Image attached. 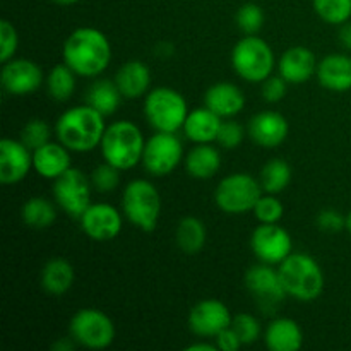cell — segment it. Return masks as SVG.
I'll list each match as a JSON object with an SVG mask.
<instances>
[{
  "instance_id": "obj_1",
  "label": "cell",
  "mask_w": 351,
  "mask_h": 351,
  "mask_svg": "<svg viewBox=\"0 0 351 351\" xmlns=\"http://www.w3.org/2000/svg\"><path fill=\"white\" fill-rule=\"evenodd\" d=\"M62 58L72 71L82 77H96L112 62V43L96 27H77L64 41Z\"/></svg>"
},
{
  "instance_id": "obj_2",
  "label": "cell",
  "mask_w": 351,
  "mask_h": 351,
  "mask_svg": "<svg viewBox=\"0 0 351 351\" xmlns=\"http://www.w3.org/2000/svg\"><path fill=\"white\" fill-rule=\"evenodd\" d=\"M105 130V115L88 103L65 110L55 123L58 143L72 153H89L96 149L101 144Z\"/></svg>"
},
{
  "instance_id": "obj_3",
  "label": "cell",
  "mask_w": 351,
  "mask_h": 351,
  "mask_svg": "<svg viewBox=\"0 0 351 351\" xmlns=\"http://www.w3.org/2000/svg\"><path fill=\"white\" fill-rule=\"evenodd\" d=\"M146 146L143 132L130 120H117L106 125L99 147L106 163L113 165L119 170H132L143 163V153Z\"/></svg>"
},
{
  "instance_id": "obj_4",
  "label": "cell",
  "mask_w": 351,
  "mask_h": 351,
  "mask_svg": "<svg viewBox=\"0 0 351 351\" xmlns=\"http://www.w3.org/2000/svg\"><path fill=\"white\" fill-rule=\"evenodd\" d=\"M288 297L298 302H314L324 291V273L312 256L291 252L278 267Z\"/></svg>"
},
{
  "instance_id": "obj_5",
  "label": "cell",
  "mask_w": 351,
  "mask_h": 351,
  "mask_svg": "<svg viewBox=\"0 0 351 351\" xmlns=\"http://www.w3.org/2000/svg\"><path fill=\"white\" fill-rule=\"evenodd\" d=\"M233 71L247 82H264L273 75L276 58L273 48L257 34H245L232 50Z\"/></svg>"
},
{
  "instance_id": "obj_6",
  "label": "cell",
  "mask_w": 351,
  "mask_h": 351,
  "mask_svg": "<svg viewBox=\"0 0 351 351\" xmlns=\"http://www.w3.org/2000/svg\"><path fill=\"white\" fill-rule=\"evenodd\" d=\"M122 211L134 226L146 233L154 232L161 215L160 192L144 178L129 182L122 194Z\"/></svg>"
},
{
  "instance_id": "obj_7",
  "label": "cell",
  "mask_w": 351,
  "mask_h": 351,
  "mask_svg": "<svg viewBox=\"0 0 351 351\" xmlns=\"http://www.w3.org/2000/svg\"><path fill=\"white\" fill-rule=\"evenodd\" d=\"M189 115L187 101L173 88L151 89L144 99V117L156 132H178Z\"/></svg>"
},
{
  "instance_id": "obj_8",
  "label": "cell",
  "mask_w": 351,
  "mask_h": 351,
  "mask_svg": "<svg viewBox=\"0 0 351 351\" xmlns=\"http://www.w3.org/2000/svg\"><path fill=\"white\" fill-rule=\"evenodd\" d=\"M263 192L261 180L254 178L252 175L239 171L219 182L215 191V202L226 215H243L252 211Z\"/></svg>"
},
{
  "instance_id": "obj_9",
  "label": "cell",
  "mask_w": 351,
  "mask_h": 351,
  "mask_svg": "<svg viewBox=\"0 0 351 351\" xmlns=\"http://www.w3.org/2000/svg\"><path fill=\"white\" fill-rule=\"evenodd\" d=\"M71 336L89 350H105L115 339L113 321L98 308H81L71 319Z\"/></svg>"
},
{
  "instance_id": "obj_10",
  "label": "cell",
  "mask_w": 351,
  "mask_h": 351,
  "mask_svg": "<svg viewBox=\"0 0 351 351\" xmlns=\"http://www.w3.org/2000/svg\"><path fill=\"white\" fill-rule=\"evenodd\" d=\"M184 160V146L173 132H156L146 141L143 167L153 177H167Z\"/></svg>"
},
{
  "instance_id": "obj_11",
  "label": "cell",
  "mask_w": 351,
  "mask_h": 351,
  "mask_svg": "<svg viewBox=\"0 0 351 351\" xmlns=\"http://www.w3.org/2000/svg\"><path fill=\"white\" fill-rule=\"evenodd\" d=\"M91 178L77 168H69L64 175L53 180V197L57 204L72 218H81L91 206Z\"/></svg>"
},
{
  "instance_id": "obj_12",
  "label": "cell",
  "mask_w": 351,
  "mask_h": 351,
  "mask_svg": "<svg viewBox=\"0 0 351 351\" xmlns=\"http://www.w3.org/2000/svg\"><path fill=\"white\" fill-rule=\"evenodd\" d=\"M250 247L259 263L280 266L291 252V235L278 223H259L250 237Z\"/></svg>"
},
{
  "instance_id": "obj_13",
  "label": "cell",
  "mask_w": 351,
  "mask_h": 351,
  "mask_svg": "<svg viewBox=\"0 0 351 351\" xmlns=\"http://www.w3.org/2000/svg\"><path fill=\"white\" fill-rule=\"evenodd\" d=\"M233 322L230 308L216 298H208L192 307L189 312V328L199 338H213L228 329Z\"/></svg>"
},
{
  "instance_id": "obj_14",
  "label": "cell",
  "mask_w": 351,
  "mask_h": 351,
  "mask_svg": "<svg viewBox=\"0 0 351 351\" xmlns=\"http://www.w3.org/2000/svg\"><path fill=\"white\" fill-rule=\"evenodd\" d=\"M43 71L29 58H10L5 62L0 74L3 91L12 96H27L36 93L45 82Z\"/></svg>"
},
{
  "instance_id": "obj_15",
  "label": "cell",
  "mask_w": 351,
  "mask_h": 351,
  "mask_svg": "<svg viewBox=\"0 0 351 351\" xmlns=\"http://www.w3.org/2000/svg\"><path fill=\"white\" fill-rule=\"evenodd\" d=\"M79 221H81V230L84 235L95 242H110L117 239L123 225L122 213L115 206L106 204V202H96V204L91 202V206L82 213Z\"/></svg>"
},
{
  "instance_id": "obj_16",
  "label": "cell",
  "mask_w": 351,
  "mask_h": 351,
  "mask_svg": "<svg viewBox=\"0 0 351 351\" xmlns=\"http://www.w3.org/2000/svg\"><path fill=\"white\" fill-rule=\"evenodd\" d=\"M245 287L263 307H273L287 297L278 269L271 264L259 263L245 273Z\"/></svg>"
},
{
  "instance_id": "obj_17",
  "label": "cell",
  "mask_w": 351,
  "mask_h": 351,
  "mask_svg": "<svg viewBox=\"0 0 351 351\" xmlns=\"http://www.w3.org/2000/svg\"><path fill=\"white\" fill-rule=\"evenodd\" d=\"M33 168V151L16 139L0 141V182L12 185L24 180Z\"/></svg>"
},
{
  "instance_id": "obj_18",
  "label": "cell",
  "mask_w": 351,
  "mask_h": 351,
  "mask_svg": "<svg viewBox=\"0 0 351 351\" xmlns=\"http://www.w3.org/2000/svg\"><path fill=\"white\" fill-rule=\"evenodd\" d=\"M290 125L288 120L274 110H264L256 113L249 122V136L257 146L273 149L287 141Z\"/></svg>"
},
{
  "instance_id": "obj_19",
  "label": "cell",
  "mask_w": 351,
  "mask_h": 351,
  "mask_svg": "<svg viewBox=\"0 0 351 351\" xmlns=\"http://www.w3.org/2000/svg\"><path fill=\"white\" fill-rule=\"evenodd\" d=\"M319 62L314 51L308 47H291L281 55L278 71L290 84H304L317 74Z\"/></svg>"
},
{
  "instance_id": "obj_20",
  "label": "cell",
  "mask_w": 351,
  "mask_h": 351,
  "mask_svg": "<svg viewBox=\"0 0 351 351\" xmlns=\"http://www.w3.org/2000/svg\"><path fill=\"white\" fill-rule=\"evenodd\" d=\"M204 106L221 119H232L245 106V95L233 82H216L206 91Z\"/></svg>"
},
{
  "instance_id": "obj_21",
  "label": "cell",
  "mask_w": 351,
  "mask_h": 351,
  "mask_svg": "<svg viewBox=\"0 0 351 351\" xmlns=\"http://www.w3.org/2000/svg\"><path fill=\"white\" fill-rule=\"evenodd\" d=\"M319 84L328 91L346 93L351 89V57L345 53H331L319 62Z\"/></svg>"
},
{
  "instance_id": "obj_22",
  "label": "cell",
  "mask_w": 351,
  "mask_h": 351,
  "mask_svg": "<svg viewBox=\"0 0 351 351\" xmlns=\"http://www.w3.org/2000/svg\"><path fill=\"white\" fill-rule=\"evenodd\" d=\"M33 168L40 177L55 180L71 168V151L62 143H47L33 151Z\"/></svg>"
},
{
  "instance_id": "obj_23",
  "label": "cell",
  "mask_w": 351,
  "mask_h": 351,
  "mask_svg": "<svg viewBox=\"0 0 351 351\" xmlns=\"http://www.w3.org/2000/svg\"><path fill=\"white\" fill-rule=\"evenodd\" d=\"M115 84L123 98L137 99L146 96L151 88V69L143 60H129L117 71Z\"/></svg>"
},
{
  "instance_id": "obj_24",
  "label": "cell",
  "mask_w": 351,
  "mask_h": 351,
  "mask_svg": "<svg viewBox=\"0 0 351 351\" xmlns=\"http://www.w3.org/2000/svg\"><path fill=\"white\" fill-rule=\"evenodd\" d=\"M264 343L271 351H297L304 345V331L293 319L278 317L267 324Z\"/></svg>"
},
{
  "instance_id": "obj_25",
  "label": "cell",
  "mask_w": 351,
  "mask_h": 351,
  "mask_svg": "<svg viewBox=\"0 0 351 351\" xmlns=\"http://www.w3.org/2000/svg\"><path fill=\"white\" fill-rule=\"evenodd\" d=\"M221 123V117L216 115L208 106H202L189 112L184 123V134L194 144H211L218 139Z\"/></svg>"
},
{
  "instance_id": "obj_26",
  "label": "cell",
  "mask_w": 351,
  "mask_h": 351,
  "mask_svg": "<svg viewBox=\"0 0 351 351\" xmlns=\"http://www.w3.org/2000/svg\"><path fill=\"white\" fill-rule=\"evenodd\" d=\"M221 168V154L211 144H195L185 156V170L192 178L209 180Z\"/></svg>"
},
{
  "instance_id": "obj_27",
  "label": "cell",
  "mask_w": 351,
  "mask_h": 351,
  "mask_svg": "<svg viewBox=\"0 0 351 351\" xmlns=\"http://www.w3.org/2000/svg\"><path fill=\"white\" fill-rule=\"evenodd\" d=\"M74 285V267L67 259L53 257L41 269V287L48 295L62 297Z\"/></svg>"
},
{
  "instance_id": "obj_28",
  "label": "cell",
  "mask_w": 351,
  "mask_h": 351,
  "mask_svg": "<svg viewBox=\"0 0 351 351\" xmlns=\"http://www.w3.org/2000/svg\"><path fill=\"white\" fill-rule=\"evenodd\" d=\"M175 240L182 252L194 256V254L201 252L208 240V232H206L204 223L194 216H185L180 219L177 225V232H175Z\"/></svg>"
},
{
  "instance_id": "obj_29",
  "label": "cell",
  "mask_w": 351,
  "mask_h": 351,
  "mask_svg": "<svg viewBox=\"0 0 351 351\" xmlns=\"http://www.w3.org/2000/svg\"><path fill=\"white\" fill-rule=\"evenodd\" d=\"M21 218L26 226L33 230H47L57 219V209L53 202L48 201L47 197L34 195L29 197L21 208Z\"/></svg>"
},
{
  "instance_id": "obj_30",
  "label": "cell",
  "mask_w": 351,
  "mask_h": 351,
  "mask_svg": "<svg viewBox=\"0 0 351 351\" xmlns=\"http://www.w3.org/2000/svg\"><path fill=\"white\" fill-rule=\"evenodd\" d=\"M122 93L117 88L115 81H96L91 88L88 89V95H86V103L93 108L98 110L101 115L108 117L119 110L120 99H122Z\"/></svg>"
},
{
  "instance_id": "obj_31",
  "label": "cell",
  "mask_w": 351,
  "mask_h": 351,
  "mask_svg": "<svg viewBox=\"0 0 351 351\" xmlns=\"http://www.w3.org/2000/svg\"><path fill=\"white\" fill-rule=\"evenodd\" d=\"M75 72L67 64H58L48 72L45 84L47 93L55 101H67L75 91Z\"/></svg>"
},
{
  "instance_id": "obj_32",
  "label": "cell",
  "mask_w": 351,
  "mask_h": 351,
  "mask_svg": "<svg viewBox=\"0 0 351 351\" xmlns=\"http://www.w3.org/2000/svg\"><path fill=\"white\" fill-rule=\"evenodd\" d=\"M259 180L266 194H280L290 185L291 167L281 158H274L264 165Z\"/></svg>"
},
{
  "instance_id": "obj_33",
  "label": "cell",
  "mask_w": 351,
  "mask_h": 351,
  "mask_svg": "<svg viewBox=\"0 0 351 351\" xmlns=\"http://www.w3.org/2000/svg\"><path fill=\"white\" fill-rule=\"evenodd\" d=\"M315 14L324 23L341 26L351 19V0H312Z\"/></svg>"
},
{
  "instance_id": "obj_34",
  "label": "cell",
  "mask_w": 351,
  "mask_h": 351,
  "mask_svg": "<svg viewBox=\"0 0 351 351\" xmlns=\"http://www.w3.org/2000/svg\"><path fill=\"white\" fill-rule=\"evenodd\" d=\"M237 26L243 34H257L264 26L263 7L254 2H247L237 10Z\"/></svg>"
},
{
  "instance_id": "obj_35",
  "label": "cell",
  "mask_w": 351,
  "mask_h": 351,
  "mask_svg": "<svg viewBox=\"0 0 351 351\" xmlns=\"http://www.w3.org/2000/svg\"><path fill=\"white\" fill-rule=\"evenodd\" d=\"M21 141L29 147L31 151L45 146L51 141V129L45 120L31 119L21 130Z\"/></svg>"
},
{
  "instance_id": "obj_36",
  "label": "cell",
  "mask_w": 351,
  "mask_h": 351,
  "mask_svg": "<svg viewBox=\"0 0 351 351\" xmlns=\"http://www.w3.org/2000/svg\"><path fill=\"white\" fill-rule=\"evenodd\" d=\"M120 171L117 167L110 163H103L99 167H96L95 170L91 171V184L93 189L101 194H108V192H113L120 185Z\"/></svg>"
},
{
  "instance_id": "obj_37",
  "label": "cell",
  "mask_w": 351,
  "mask_h": 351,
  "mask_svg": "<svg viewBox=\"0 0 351 351\" xmlns=\"http://www.w3.org/2000/svg\"><path fill=\"white\" fill-rule=\"evenodd\" d=\"M252 213L259 223H280V219L285 215V208L280 199L276 197V194H266L261 195L257 204L254 206Z\"/></svg>"
},
{
  "instance_id": "obj_38",
  "label": "cell",
  "mask_w": 351,
  "mask_h": 351,
  "mask_svg": "<svg viewBox=\"0 0 351 351\" xmlns=\"http://www.w3.org/2000/svg\"><path fill=\"white\" fill-rule=\"evenodd\" d=\"M232 328L239 335L243 346L252 345L261 338V322L252 314H237L233 317Z\"/></svg>"
},
{
  "instance_id": "obj_39",
  "label": "cell",
  "mask_w": 351,
  "mask_h": 351,
  "mask_svg": "<svg viewBox=\"0 0 351 351\" xmlns=\"http://www.w3.org/2000/svg\"><path fill=\"white\" fill-rule=\"evenodd\" d=\"M17 47H19V34H17L16 26L10 21H0V60L2 64L9 62L16 55Z\"/></svg>"
},
{
  "instance_id": "obj_40",
  "label": "cell",
  "mask_w": 351,
  "mask_h": 351,
  "mask_svg": "<svg viewBox=\"0 0 351 351\" xmlns=\"http://www.w3.org/2000/svg\"><path fill=\"white\" fill-rule=\"evenodd\" d=\"M245 139V129L235 120H223L216 143L223 149H237Z\"/></svg>"
},
{
  "instance_id": "obj_41",
  "label": "cell",
  "mask_w": 351,
  "mask_h": 351,
  "mask_svg": "<svg viewBox=\"0 0 351 351\" xmlns=\"http://www.w3.org/2000/svg\"><path fill=\"white\" fill-rule=\"evenodd\" d=\"M315 225L324 233H339L346 230V216H343L338 209H322L315 218Z\"/></svg>"
},
{
  "instance_id": "obj_42",
  "label": "cell",
  "mask_w": 351,
  "mask_h": 351,
  "mask_svg": "<svg viewBox=\"0 0 351 351\" xmlns=\"http://www.w3.org/2000/svg\"><path fill=\"white\" fill-rule=\"evenodd\" d=\"M288 84L290 82L283 77V75H269L266 81L263 82V89H261V95H263L264 101L267 103H278L287 96L288 93Z\"/></svg>"
},
{
  "instance_id": "obj_43",
  "label": "cell",
  "mask_w": 351,
  "mask_h": 351,
  "mask_svg": "<svg viewBox=\"0 0 351 351\" xmlns=\"http://www.w3.org/2000/svg\"><path fill=\"white\" fill-rule=\"evenodd\" d=\"M215 341H216V346H218V350L221 351H239L243 346V343L240 341L239 335L233 331L232 326H230L228 329H225V331L219 332V335L215 338Z\"/></svg>"
},
{
  "instance_id": "obj_44",
  "label": "cell",
  "mask_w": 351,
  "mask_h": 351,
  "mask_svg": "<svg viewBox=\"0 0 351 351\" xmlns=\"http://www.w3.org/2000/svg\"><path fill=\"white\" fill-rule=\"evenodd\" d=\"M339 43L343 48L351 51V21L339 26Z\"/></svg>"
},
{
  "instance_id": "obj_45",
  "label": "cell",
  "mask_w": 351,
  "mask_h": 351,
  "mask_svg": "<svg viewBox=\"0 0 351 351\" xmlns=\"http://www.w3.org/2000/svg\"><path fill=\"white\" fill-rule=\"evenodd\" d=\"M154 53L160 58H170L175 55V47L170 41H160V43L154 47Z\"/></svg>"
},
{
  "instance_id": "obj_46",
  "label": "cell",
  "mask_w": 351,
  "mask_h": 351,
  "mask_svg": "<svg viewBox=\"0 0 351 351\" xmlns=\"http://www.w3.org/2000/svg\"><path fill=\"white\" fill-rule=\"evenodd\" d=\"M74 343H75L74 338H72V339L64 338V339H60V341L53 343V346H51V350H55V351H69V350H74Z\"/></svg>"
},
{
  "instance_id": "obj_47",
  "label": "cell",
  "mask_w": 351,
  "mask_h": 351,
  "mask_svg": "<svg viewBox=\"0 0 351 351\" xmlns=\"http://www.w3.org/2000/svg\"><path fill=\"white\" fill-rule=\"evenodd\" d=\"M187 350H191V351H197V350H201V351H216V350H218V346H216V343H215V345H211V343H208V341H201V343H192L191 346H187Z\"/></svg>"
},
{
  "instance_id": "obj_48",
  "label": "cell",
  "mask_w": 351,
  "mask_h": 351,
  "mask_svg": "<svg viewBox=\"0 0 351 351\" xmlns=\"http://www.w3.org/2000/svg\"><path fill=\"white\" fill-rule=\"evenodd\" d=\"M55 3H60V5H72V3H77L79 0H53Z\"/></svg>"
},
{
  "instance_id": "obj_49",
  "label": "cell",
  "mask_w": 351,
  "mask_h": 351,
  "mask_svg": "<svg viewBox=\"0 0 351 351\" xmlns=\"http://www.w3.org/2000/svg\"><path fill=\"white\" fill-rule=\"evenodd\" d=\"M346 230H348V233L351 235V211L346 215Z\"/></svg>"
}]
</instances>
